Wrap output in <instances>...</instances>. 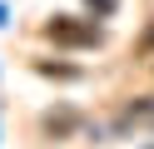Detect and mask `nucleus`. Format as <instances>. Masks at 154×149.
<instances>
[{
  "label": "nucleus",
  "mask_w": 154,
  "mask_h": 149,
  "mask_svg": "<svg viewBox=\"0 0 154 149\" xmlns=\"http://www.w3.org/2000/svg\"><path fill=\"white\" fill-rule=\"evenodd\" d=\"M45 35L55 40V45H100L104 30L94 25V20H75V15H55L50 25H45Z\"/></svg>",
  "instance_id": "nucleus-1"
},
{
  "label": "nucleus",
  "mask_w": 154,
  "mask_h": 149,
  "mask_svg": "<svg viewBox=\"0 0 154 149\" xmlns=\"http://www.w3.org/2000/svg\"><path fill=\"white\" fill-rule=\"evenodd\" d=\"M114 129L119 134H139V129H154V99H129V104L114 114Z\"/></svg>",
  "instance_id": "nucleus-2"
},
{
  "label": "nucleus",
  "mask_w": 154,
  "mask_h": 149,
  "mask_svg": "<svg viewBox=\"0 0 154 149\" xmlns=\"http://www.w3.org/2000/svg\"><path fill=\"white\" fill-rule=\"evenodd\" d=\"M90 10H100V15H109V10H114V0H90Z\"/></svg>",
  "instance_id": "nucleus-3"
}]
</instances>
